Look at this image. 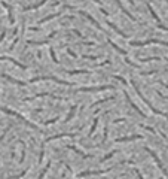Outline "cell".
<instances>
[{"instance_id": "6da1fadb", "label": "cell", "mask_w": 168, "mask_h": 179, "mask_svg": "<svg viewBox=\"0 0 168 179\" xmlns=\"http://www.w3.org/2000/svg\"><path fill=\"white\" fill-rule=\"evenodd\" d=\"M131 85L134 87V90H135V93H137V94L140 96V99H141L143 102H145V103H146V105H147V106L150 107V110L153 112V114H156V115H161V117H164V118H167V120H168V115H167V114H164V112H161V110H158L156 107H153V106H152V103H150V102H149V100H147V99H146L145 96H143V93L140 91V88L137 87V84H135L134 81H131Z\"/></svg>"}, {"instance_id": "7a4b0ae2", "label": "cell", "mask_w": 168, "mask_h": 179, "mask_svg": "<svg viewBox=\"0 0 168 179\" xmlns=\"http://www.w3.org/2000/svg\"><path fill=\"white\" fill-rule=\"evenodd\" d=\"M39 81H54V82H57V84H61V85H67V87H73L70 82H67V81H63V79H60V78H57V76H52V75H45V76H36V78H31L30 79V82L31 84H34V82H39Z\"/></svg>"}, {"instance_id": "3957f363", "label": "cell", "mask_w": 168, "mask_h": 179, "mask_svg": "<svg viewBox=\"0 0 168 179\" xmlns=\"http://www.w3.org/2000/svg\"><path fill=\"white\" fill-rule=\"evenodd\" d=\"M2 110L5 112V114H8V115H12V117H15V118H18V120H21L26 125H28L30 128H34V130H39V127L36 125V124H31L30 121H27L26 118H24L22 115H19L18 112H15V110H12V109H9V107H2Z\"/></svg>"}, {"instance_id": "277c9868", "label": "cell", "mask_w": 168, "mask_h": 179, "mask_svg": "<svg viewBox=\"0 0 168 179\" xmlns=\"http://www.w3.org/2000/svg\"><path fill=\"white\" fill-rule=\"evenodd\" d=\"M132 47H146V45H152V43H158L162 47H168V42L165 40H158V39H147V40H131L130 42Z\"/></svg>"}, {"instance_id": "5b68a950", "label": "cell", "mask_w": 168, "mask_h": 179, "mask_svg": "<svg viewBox=\"0 0 168 179\" xmlns=\"http://www.w3.org/2000/svg\"><path fill=\"white\" fill-rule=\"evenodd\" d=\"M113 85H100V87H82L76 88L75 93H92V91H103V90H113Z\"/></svg>"}, {"instance_id": "8992f818", "label": "cell", "mask_w": 168, "mask_h": 179, "mask_svg": "<svg viewBox=\"0 0 168 179\" xmlns=\"http://www.w3.org/2000/svg\"><path fill=\"white\" fill-rule=\"evenodd\" d=\"M145 149H146V151H147V152H149L150 155H152V158L155 160V163H156V166H158V167H159V169L162 170V173H164V175H167V178H168V172H167V170L164 169V166H162V163H161V160L158 158V155H156V154H155V152H153L152 149H150V148H147V146H146Z\"/></svg>"}, {"instance_id": "52a82bcc", "label": "cell", "mask_w": 168, "mask_h": 179, "mask_svg": "<svg viewBox=\"0 0 168 179\" xmlns=\"http://www.w3.org/2000/svg\"><path fill=\"white\" fill-rule=\"evenodd\" d=\"M110 170L112 169H106V170H88V172H80L78 176L79 178H86V176H92V175H103V173H107Z\"/></svg>"}, {"instance_id": "ba28073f", "label": "cell", "mask_w": 168, "mask_h": 179, "mask_svg": "<svg viewBox=\"0 0 168 179\" xmlns=\"http://www.w3.org/2000/svg\"><path fill=\"white\" fill-rule=\"evenodd\" d=\"M147 9L150 11V14H152V16H153V18H155V21L158 22V27H159V29H162V30H165V32H168V27H165V26L162 24V22H161V19H159V16H158V14H156V12L153 11V8L150 6V3H147Z\"/></svg>"}, {"instance_id": "9c48e42d", "label": "cell", "mask_w": 168, "mask_h": 179, "mask_svg": "<svg viewBox=\"0 0 168 179\" xmlns=\"http://www.w3.org/2000/svg\"><path fill=\"white\" fill-rule=\"evenodd\" d=\"M78 133H61V134H55V136H51V137H48V139H45V143L46 142H51V140H54V139H60V137H75Z\"/></svg>"}, {"instance_id": "30bf717a", "label": "cell", "mask_w": 168, "mask_h": 179, "mask_svg": "<svg viewBox=\"0 0 168 179\" xmlns=\"http://www.w3.org/2000/svg\"><path fill=\"white\" fill-rule=\"evenodd\" d=\"M143 136L141 134H134V136H127V137H117V139H115V142L116 143H119V142H130V140H137V139H141Z\"/></svg>"}, {"instance_id": "8fae6325", "label": "cell", "mask_w": 168, "mask_h": 179, "mask_svg": "<svg viewBox=\"0 0 168 179\" xmlns=\"http://www.w3.org/2000/svg\"><path fill=\"white\" fill-rule=\"evenodd\" d=\"M124 94H125V97H127V100H128V105H130V106H131L135 112H137V114H138V115H141V117H146V114H143V110H140V109H138V106H137V105H134V103L131 102V99H130L128 93H127V91H124Z\"/></svg>"}, {"instance_id": "7c38bea8", "label": "cell", "mask_w": 168, "mask_h": 179, "mask_svg": "<svg viewBox=\"0 0 168 179\" xmlns=\"http://www.w3.org/2000/svg\"><path fill=\"white\" fill-rule=\"evenodd\" d=\"M0 78H5L6 81H9V82H12V84H16V85H26L22 81H18V79H15V78H12V76H9V75H6V73H0Z\"/></svg>"}, {"instance_id": "4fadbf2b", "label": "cell", "mask_w": 168, "mask_h": 179, "mask_svg": "<svg viewBox=\"0 0 168 179\" xmlns=\"http://www.w3.org/2000/svg\"><path fill=\"white\" fill-rule=\"evenodd\" d=\"M78 12H79L80 15H83L85 18H88V19H89V21H91V22H92V24H94L95 27H97L98 30H101V32H103V29L100 27V24H98V22H97V21H95V19H94V18H92V16H91L89 14H86V12H83V11H78Z\"/></svg>"}, {"instance_id": "5bb4252c", "label": "cell", "mask_w": 168, "mask_h": 179, "mask_svg": "<svg viewBox=\"0 0 168 179\" xmlns=\"http://www.w3.org/2000/svg\"><path fill=\"white\" fill-rule=\"evenodd\" d=\"M67 148H68V149H71V151H75V152H76V154H79V155H82V157H83V158H92V155H89V154H85L83 151H80V149H78V148H76L75 145H68Z\"/></svg>"}, {"instance_id": "9a60e30c", "label": "cell", "mask_w": 168, "mask_h": 179, "mask_svg": "<svg viewBox=\"0 0 168 179\" xmlns=\"http://www.w3.org/2000/svg\"><path fill=\"white\" fill-rule=\"evenodd\" d=\"M0 60H8V61H11V63H14L15 66H18L19 69H27V66H24V64H21V63H18L16 60H14V58H11V57H5V55H0Z\"/></svg>"}, {"instance_id": "2e32d148", "label": "cell", "mask_w": 168, "mask_h": 179, "mask_svg": "<svg viewBox=\"0 0 168 179\" xmlns=\"http://www.w3.org/2000/svg\"><path fill=\"white\" fill-rule=\"evenodd\" d=\"M115 2L117 3V6H119V8H121V11H122V12H124V14H125V15H127L128 18H131L132 21H137V18H135L134 15H131V12H128V11H127V9H125V8L122 6V3H121V2H119V0H115Z\"/></svg>"}, {"instance_id": "e0dca14e", "label": "cell", "mask_w": 168, "mask_h": 179, "mask_svg": "<svg viewBox=\"0 0 168 179\" xmlns=\"http://www.w3.org/2000/svg\"><path fill=\"white\" fill-rule=\"evenodd\" d=\"M107 26H109V27H112V29H113V30H115V32H116V33L119 34V36H122V37H128V36H127V34H125V33H124L122 30H119V29H117V27H116V26L113 24V22L107 21Z\"/></svg>"}, {"instance_id": "ac0fdd59", "label": "cell", "mask_w": 168, "mask_h": 179, "mask_svg": "<svg viewBox=\"0 0 168 179\" xmlns=\"http://www.w3.org/2000/svg\"><path fill=\"white\" fill-rule=\"evenodd\" d=\"M76 109H78V106H71V109H70V112H68V115L65 117V120H64V122H68L71 118L75 117V114H76Z\"/></svg>"}, {"instance_id": "d6986e66", "label": "cell", "mask_w": 168, "mask_h": 179, "mask_svg": "<svg viewBox=\"0 0 168 179\" xmlns=\"http://www.w3.org/2000/svg\"><path fill=\"white\" fill-rule=\"evenodd\" d=\"M2 5H3V8H6V11H8V14H9V21L14 24V22H15V19H14V15H12V9H11V6H9L6 2H2Z\"/></svg>"}, {"instance_id": "ffe728a7", "label": "cell", "mask_w": 168, "mask_h": 179, "mask_svg": "<svg viewBox=\"0 0 168 179\" xmlns=\"http://www.w3.org/2000/svg\"><path fill=\"white\" fill-rule=\"evenodd\" d=\"M109 43H110V45H112V47H113V48H115V49H116V51H117V52H119V54H122V55H124V57H127V51H124V49H122V48H119V47H117V45H116V43H115V42H112V40H110V39H109Z\"/></svg>"}, {"instance_id": "44dd1931", "label": "cell", "mask_w": 168, "mask_h": 179, "mask_svg": "<svg viewBox=\"0 0 168 179\" xmlns=\"http://www.w3.org/2000/svg\"><path fill=\"white\" fill-rule=\"evenodd\" d=\"M65 73H68V75H86V73H89V70H64Z\"/></svg>"}, {"instance_id": "7402d4cb", "label": "cell", "mask_w": 168, "mask_h": 179, "mask_svg": "<svg viewBox=\"0 0 168 179\" xmlns=\"http://www.w3.org/2000/svg\"><path fill=\"white\" fill-rule=\"evenodd\" d=\"M46 2H48V0H42V2H39V3H36V5H31V6H26V8H24V11H30V9H36V8H39V6L45 5Z\"/></svg>"}, {"instance_id": "603a6c76", "label": "cell", "mask_w": 168, "mask_h": 179, "mask_svg": "<svg viewBox=\"0 0 168 179\" xmlns=\"http://www.w3.org/2000/svg\"><path fill=\"white\" fill-rule=\"evenodd\" d=\"M159 61V60H164V58H161V57H147V58H140V61L141 63H146V61Z\"/></svg>"}, {"instance_id": "cb8c5ba5", "label": "cell", "mask_w": 168, "mask_h": 179, "mask_svg": "<svg viewBox=\"0 0 168 179\" xmlns=\"http://www.w3.org/2000/svg\"><path fill=\"white\" fill-rule=\"evenodd\" d=\"M97 125H98V118H95V120L92 121V127H91V130H89V134H88V136H92V133H94L95 128H97Z\"/></svg>"}, {"instance_id": "d4e9b609", "label": "cell", "mask_w": 168, "mask_h": 179, "mask_svg": "<svg viewBox=\"0 0 168 179\" xmlns=\"http://www.w3.org/2000/svg\"><path fill=\"white\" fill-rule=\"evenodd\" d=\"M115 99V96H112V97H107V99H101V100H98V102H95V103H92L91 105V107H95L97 105H100V103H104V102H107V100H113Z\"/></svg>"}, {"instance_id": "484cf974", "label": "cell", "mask_w": 168, "mask_h": 179, "mask_svg": "<svg viewBox=\"0 0 168 179\" xmlns=\"http://www.w3.org/2000/svg\"><path fill=\"white\" fill-rule=\"evenodd\" d=\"M49 166H51V163H48V166H45V169L42 170V173L39 175V178H37V179H43V176L48 173V170H49Z\"/></svg>"}, {"instance_id": "4316f807", "label": "cell", "mask_w": 168, "mask_h": 179, "mask_svg": "<svg viewBox=\"0 0 168 179\" xmlns=\"http://www.w3.org/2000/svg\"><path fill=\"white\" fill-rule=\"evenodd\" d=\"M60 14H52V15H49V16H46V18H43V19H40V24H43V22H46V21H49V19H52V18H55V16H58Z\"/></svg>"}, {"instance_id": "83f0119b", "label": "cell", "mask_w": 168, "mask_h": 179, "mask_svg": "<svg viewBox=\"0 0 168 179\" xmlns=\"http://www.w3.org/2000/svg\"><path fill=\"white\" fill-rule=\"evenodd\" d=\"M115 154H116V151H112V152H109L107 155H104V157H103V158H101V161H106V160H109V158H112V157H113Z\"/></svg>"}, {"instance_id": "f1b7e54d", "label": "cell", "mask_w": 168, "mask_h": 179, "mask_svg": "<svg viewBox=\"0 0 168 179\" xmlns=\"http://www.w3.org/2000/svg\"><path fill=\"white\" fill-rule=\"evenodd\" d=\"M58 120H60L58 117H57V118H52V120H46L43 124H45V125H51V124H54V122H55V121H58Z\"/></svg>"}, {"instance_id": "f546056e", "label": "cell", "mask_w": 168, "mask_h": 179, "mask_svg": "<svg viewBox=\"0 0 168 179\" xmlns=\"http://www.w3.org/2000/svg\"><path fill=\"white\" fill-rule=\"evenodd\" d=\"M49 51H51V57H52V60H54V63H57V64H60V61L57 60V55H55V51H54L52 48H51Z\"/></svg>"}, {"instance_id": "4dcf8cb0", "label": "cell", "mask_w": 168, "mask_h": 179, "mask_svg": "<svg viewBox=\"0 0 168 179\" xmlns=\"http://www.w3.org/2000/svg\"><path fill=\"white\" fill-rule=\"evenodd\" d=\"M67 52H68V54H70L71 57H78V55H76V54H75L73 51H71V49H67Z\"/></svg>"}, {"instance_id": "1f68e13d", "label": "cell", "mask_w": 168, "mask_h": 179, "mask_svg": "<svg viewBox=\"0 0 168 179\" xmlns=\"http://www.w3.org/2000/svg\"><path fill=\"white\" fill-rule=\"evenodd\" d=\"M125 121V118H119V120H115L113 122H124Z\"/></svg>"}, {"instance_id": "d6a6232c", "label": "cell", "mask_w": 168, "mask_h": 179, "mask_svg": "<svg viewBox=\"0 0 168 179\" xmlns=\"http://www.w3.org/2000/svg\"><path fill=\"white\" fill-rule=\"evenodd\" d=\"M5 36H6V32H3L2 34H0V40H3V39H5Z\"/></svg>"}, {"instance_id": "836d02e7", "label": "cell", "mask_w": 168, "mask_h": 179, "mask_svg": "<svg viewBox=\"0 0 168 179\" xmlns=\"http://www.w3.org/2000/svg\"><path fill=\"white\" fill-rule=\"evenodd\" d=\"M159 84H161V85H164V87H165V88H168V85H167V84H165V82H162V81H159Z\"/></svg>"}, {"instance_id": "e575fe53", "label": "cell", "mask_w": 168, "mask_h": 179, "mask_svg": "<svg viewBox=\"0 0 168 179\" xmlns=\"http://www.w3.org/2000/svg\"><path fill=\"white\" fill-rule=\"evenodd\" d=\"M94 2H95V3H98V5H101V2H100V0H94Z\"/></svg>"}, {"instance_id": "d590c367", "label": "cell", "mask_w": 168, "mask_h": 179, "mask_svg": "<svg viewBox=\"0 0 168 179\" xmlns=\"http://www.w3.org/2000/svg\"><path fill=\"white\" fill-rule=\"evenodd\" d=\"M159 179H164V178H159Z\"/></svg>"}, {"instance_id": "8d00e7d4", "label": "cell", "mask_w": 168, "mask_h": 179, "mask_svg": "<svg viewBox=\"0 0 168 179\" xmlns=\"http://www.w3.org/2000/svg\"><path fill=\"white\" fill-rule=\"evenodd\" d=\"M167 3H168V0H167Z\"/></svg>"}]
</instances>
